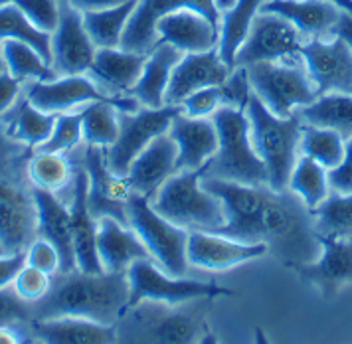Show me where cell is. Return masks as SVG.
<instances>
[{
	"label": "cell",
	"mask_w": 352,
	"mask_h": 344,
	"mask_svg": "<svg viewBox=\"0 0 352 344\" xmlns=\"http://www.w3.org/2000/svg\"><path fill=\"white\" fill-rule=\"evenodd\" d=\"M200 184L226 204L228 222L218 234L245 244H265L270 253L293 269L313 264L320 255L313 210L293 190L277 192L204 176Z\"/></svg>",
	"instance_id": "6da1fadb"
},
{
	"label": "cell",
	"mask_w": 352,
	"mask_h": 344,
	"mask_svg": "<svg viewBox=\"0 0 352 344\" xmlns=\"http://www.w3.org/2000/svg\"><path fill=\"white\" fill-rule=\"evenodd\" d=\"M131 283L127 271L56 273L48 295L34 303V319L81 316L101 325H117L129 307Z\"/></svg>",
	"instance_id": "7a4b0ae2"
},
{
	"label": "cell",
	"mask_w": 352,
	"mask_h": 344,
	"mask_svg": "<svg viewBox=\"0 0 352 344\" xmlns=\"http://www.w3.org/2000/svg\"><path fill=\"white\" fill-rule=\"evenodd\" d=\"M212 119L220 144L216 155L204 164L202 176L248 186H270L267 166L254 149L245 109L222 105Z\"/></svg>",
	"instance_id": "3957f363"
},
{
	"label": "cell",
	"mask_w": 352,
	"mask_h": 344,
	"mask_svg": "<svg viewBox=\"0 0 352 344\" xmlns=\"http://www.w3.org/2000/svg\"><path fill=\"white\" fill-rule=\"evenodd\" d=\"M245 115L252 127V142L270 174V188L287 190L293 169L297 164V151L301 149L303 119L299 113L291 117H277L254 92L248 97Z\"/></svg>",
	"instance_id": "277c9868"
},
{
	"label": "cell",
	"mask_w": 352,
	"mask_h": 344,
	"mask_svg": "<svg viewBox=\"0 0 352 344\" xmlns=\"http://www.w3.org/2000/svg\"><path fill=\"white\" fill-rule=\"evenodd\" d=\"M200 180L202 171L175 172L151 198V206L188 232L218 234L228 222V210L224 200L208 192Z\"/></svg>",
	"instance_id": "5b68a950"
},
{
	"label": "cell",
	"mask_w": 352,
	"mask_h": 344,
	"mask_svg": "<svg viewBox=\"0 0 352 344\" xmlns=\"http://www.w3.org/2000/svg\"><path fill=\"white\" fill-rule=\"evenodd\" d=\"M204 330L200 311L148 299L127 307L115 325L117 341L121 343L186 344L200 338Z\"/></svg>",
	"instance_id": "8992f818"
},
{
	"label": "cell",
	"mask_w": 352,
	"mask_h": 344,
	"mask_svg": "<svg viewBox=\"0 0 352 344\" xmlns=\"http://www.w3.org/2000/svg\"><path fill=\"white\" fill-rule=\"evenodd\" d=\"M127 216L129 226L143 239L153 259H157V264L168 275L184 277L188 271L186 248L190 232L160 216L151 206V200L137 192H133L129 198Z\"/></svg>",
	"instance_id": "52a82bcc"
},
{
	"label": "cell",
	"mask_w": 352,
	"mask_h": 344,
	"mask_svg": "<svg viewBox=\"0 0 352 344\" xmlns=\"http://www.w3.org/2000/svg\"><path fill=\"white\" fill-rule=\"evenodd\" d=\"M245 74L252 92L277 117H291L297 107H305L319 97L307 69L295 62L250 63Z\"/></svg>",
	"instance_id": "ba28073f"
},
{
	"label": "cell",
	"mask_w": 352,
	"mask_h": 344,
	"mask_svg": "<svg viewBox=\"0 0 352 344\" xmlns=\"http://www.w3.org/2000/svg\"><path fill=\"white\" fill-rule=\"evenodd\" d=\"M182 111V105H164L159 109L141 107L137 113L119 111V137L111 147H107L109 169L117 176L127 178L135 158L143 153L153 139H157L162 133H168L170 123Z\"/></svg>",
	"instance_id": "9c48e42d"
},
{
	"label": "cell",
	"mask_w": 352,
	"mask_h": 344,
	"mask_svg": "<svg viewBox=\"0 0 352 344\" xmlns=\"http://www.w3.org/2000/svg\"><path fill=\"white\" fill-rule=\"evenodd\" d=\"M131 283L129 307L139 301H164L170 305H184L200 299H214L234 295V291L214 283L192 281L182 277H166L151 259H137L127 269Z\"/></svg>",
	"instance_id": "30bf717a"
},
{
	"label": "cell",
	"mask_w": 352,
	"mask_h": 344,
	"mask_svg": "<svg viewBox=\"0 0 352 344\" xmlns=\"http://www.w3.org/2000/svg\"><path fill=\"white\" fill-rule=\"evenodd\" d=\"M26 99L34 107L54 115L69 113L94 101H111L123 113H137L143 107L137 97H113L103 94L96 81L85 76H60L52 81H34L26 92Z\"/></svg>",
	"instance_id": "8fae6325"
},
{
	"label": "cell",
	"mask_w": 352,
	"mask_h": 344,
	"mask_svg": "<svg viewBox=\"0 0 352 344\" xmlns=\"http://www.w3.org/2000/svg\"><path fill=\"white\" fill-rule=\"evenodd\" d=\"M303 34L287 18L273 12H257L250 34L236 56V67L256 62H283L295 60L301 54Z\"/></svg>",
	"instance_id": "7c38bea8"
},
{
	"label": "cell",
	"mask_w": 352,
	"mask_h": 344,
	"mask_svg": "<svg viewBox=\"0 0 352 344\" xmlns=\"http://www.w3.org/2000/svg\"><path fill=\"white\" fill-rule=\"evenodd\" d=\"M184 8L204 14L220 28V10L216 0H139L125 26L121 47L135 54H148L159 44L157 24L160 18Z\"/></svg>",
	"instance_id": "4fadbf2b"
},
{
	"label": "cell",
	"mask_w": 352,
	"mask_h": 344,
	"mask_svg": "<svg viewBox=\"0 0 352 344\" xmlns=\"http://www.w3.org/2000/svg\"><path fill=\"white\" fill-rule=\"evenodd\" d=\"M83 166L89 176L87 202L94 218H115L123 226H129L127 204L133 190L125 176H117L107 164V149L87 144L83 155ZM131 228V226H129Z\"/></svg>",
	"instance_id": "5bb4252c"
},
{
	"label": "cell",
	"mask_w": 352,
	"mask_h": 344,
	"mask_svg": "<svg viewBox=\"0 0 352 344\" xmlns=\"http://www.w3.org/2000/svg\"><path fill=\"white\" fill-rule=\"evenodd\" d=\"M97 46L83 26V14L62 0L60 24L52 34V67L58 76H83L89 72Z\"/></svg>",
	"instance_id": "9a60e30c"
},
{
	"label": "cell",
	"mask_w": 352,
	"mask_h": 344,
	"mask_svg": "<svg viewBox=\"0 0 352 344\" xmlns=\"http://www.w3.org/2000/svg\"><path fill=\"white\" fill-rule=\"evenodd\" d=\"M299 56L319 95L352 87V50L342 38L335 36L331 42L313 38L301 46Z\"/></svg>",
	"instance_id": "2e32d148"
},
{
	"label": "cell",
	"mask_w": 352,
	"mask_h": 344,
	"mask_svg": "<svg viewBox=\"0 0 352 344\" xmlns=\"http://www.w3.org/2000/svg\"><path fill=\"white\" fill-rule=\"evenodd\" d=\"M38 237V206L32 192L0 180V244L6 253H20Z\"/></svg>",
	"instance_id": "e0dca14e"
},
{
	"label": "cell",
	"mask_w": 352,
	"mask_h": 344,
	"mask_svg": "<svg viewBox=\"0 0 352 344\" xmlns=\"http://www.w3.org/2000/svg\"><path fill=\"white\" fill-rule=\"evenodd\" d=\"M188 264L206 271H224L270 253L265 244H245L214 232L188 234Z\"/></svg>",
	"instance_id": "ac0fdd59"
},
{
	"label": "cell",
	"mask_w": 352,
	"mask_h": 344,
	"mask_svg": "<svg viewBox=\"0 0 352 344\" xmlns=\"http://www.w3.org/2000/svg\"><path fill=\"white\" fill-rule=\"evenodd\" d=\"M232 72L234 69L220 58L218 47L200 54H184V58L173 69L164 101L166 105H180L188 95L202 87L226 83Z\"/></svg>",
	"instance_id": "d6986e66"
},
{
	"label": "cell",
	"mask_w": 352,
	"mask_h": 344,
	"mask_svg": "<svg viewBox=\"0 0 352 344\" xmlns=\"http://www.w3.org/2000/svg\"><path fill=\"white\" fill-rule=\"evenodd\" d=\"M319 239L320 255L313 264L297 267V273L324 297H335L344 285L352 283V237L319 235Z\"/></svg>",
	"instance_id": "ffe728a7"
},
{
	"label": "cell",
	"mask_w": 352,
	"mask_h": 344,
	"mask_svg": "<svg viewBox=\"0 0 352 344\" xmlns=\"http://www.w3.org/2000/svg\"><path fill=\"white\" fill-rule=\"evenodd\" d=\"M89 176L85 166L76 169L72 182V234H74V250L78 269L85 273H103L99 253H97V219L94 218L89 202Z\"/></svg>",
	"instance_id": "44dd1931"
},
{
	"label": "cell",
	"mask_w": 352,
	"mask_h": 344,
	"mask_svg": "<svg viewBox=\"0 0 352 344\" xmlns=\"http://www.w3.org/2000/svg\"><path fill=\"white\" fill-rule=\"evenodd\" d=\"M168 135L178 144L176 172L202 171L204 164L216 155L220 144L214 119L190 117L184 111L178 113L170 123Z\"/></svg>",
	"instance_id": "7402d4cb"
},
{
	"label": "cell",
	"mask_w": 352,
	"mask_h": 344,
	"mask_svg": "<svg viewBox=\"0 0 352 344\" xmlns=\"http://www.w3.org/2000/svg\"><path fill=\"white\" fill-rule=\"evenodd\" d=\"M176 160L178 144L168 133H162L148 142V147L131 164L127 174L131 190L151 200L176 172Z\"/></svg>",
	"instance_id": "603a6c76"
},
{
	"label": "cell",
	"mask_w": 352,
	"mask_h": 344,
	"mask_svg": "<svg viewBox=\"0 0 352 344\" xmlns=\"http://www.w3.org/2000/svg\"><path fill=\"white\" fill-rule=\"evenodd\" d=\"M34 200L38 206V235L46 237L56 246L62 257V271L72 273L78 269L76 250H74V234H72V212L65 204L44 188H32Z\"/></svg>",
	"instance_id": "cb8c5ba5"
},
{
	"label": "cell",
	"mask_w": 352,
	"mask_h": 344,
	"mask_svg": "<svg viewBox=\"0 0 352 344\" xmlns=\"http://www.w3.org/2000/svg\"><path fill=\"white\" fill-rule=\"evenodd\" d=\"M159 42H168L184 54H200L218 47L220 28L196 10H176L157 24Z\"/></svg>",
	"instance_id": "d4e9b609"
},
{
	"label": "cell",
	"mask_w": 352,
	"mask_h": 344,
	"mask_svg": "<svg viewBox=\"0 0 352 344\" xmlns=\"http://www.w3.org/2000/svg\"><path fill=\"white\" fill-rule=\"evenodd\" d=\"M97 253L105 271H127L137 259H153L139 234L115 218L97 219Z\"/></svg>",
	"instance_id": "484cf974"
},
{
	"label": "cell",
	"mask_w": 352,
	"mask_h": 344,
	"mask_svg": "<svg viewBox=\"0 0 352 344\" xmlns=\"http://www.w3.org/2000/svg\"><path fill=\"white\" fill-rule=\"evenodd\" d=\"M259 12H273L283 16L309 38H322L335 34L340 8L331 0H267Z\"/></svg>",
	"instance_id": "4316f807"
},
{
	"label": "cell",
	"mask_w": 352,
	"mask_h": 344,
	"mask_svg": "<svg viewBox=\"0 0 352 344\" xmlns=\"http://www.w3.org/2000/svg\"><path fill=\"white\" fill-rule=\"evenodd\" d=\"M32 334L48 344H107L117 341L113 325H101L81 316L34 319Z\"/></svg>",
	"instance_id": "83f0119b"
},
{
	"label": "cell",
	"mask_w": 352,
	"mask_h": 344,
	"mask_svg": "<svg viewBox=\"0 0 352 344\" xmlns=\"http://www.w3.org/2000/svg\"><path fill=\"white\" fill-rule=\"evenodd\" d=\"M148 54H135L123 47H97L89 74L97 85L117 92H133L146 63Z\"/></svg>",
	"instance_id": "f1b7e54d"
},
{
	"label": "cell",
	"mask_w": 352,
	"mask_h": 344,
	"mask_svg": "<svg viewBox=\"0 0 352 344\" xmlns=\"http://www.w3.org/2000/svg\"><path fill=\"white\" fill-rule=\"evenodd\" d=\"M182 58H184V52H180L168 42H159L146 56L141 79L131 92L133 97H137L143 107H151V109L164 107L166 105L164 94L173 76V69Z\"/></svg>",
	"instance_id": "f546056e"
},
{
	"label": "cell",
	"mask_w": 352,
	"mask_h": 344,
	"mask_svg": "<svg viewBox=\"0 0 352 344\" xmlns=\"http://www.w3.org/2000/svg\"><path fill=\"white\" fill-rule=\"evenodd\" d=\"M303 123L322 129H333L344 141L352 137V94L331 92L319 95L313 103L297 111Z\"/></svg>",
	"instance_id": "4dcf8cb0"
},
{
	"label": "cell",
	"mask_w": 352,
	"mask_h": 344,
	"mask_svg": "<svg viewBox=\"0 0 352 344\" xmlns=\"http://www.w3.org/2000/svg\"><path fill=\"white\" fill-rule=\"evenodd\" d=\"M265 0H236L232 8L224 10L220 22V38H218V54L226 65L236 69V56L241 44L245 42L252 22L259 12Z\"/></svg>",
	"instance_id": "1f68e13d"
},
{
	"label": "cell",
	"mask_w": 352,
	"mask_h": 344,
	"mask_svg": "<svg viewBox=\"0 0 352 344\" xmlns=\"http://www.w3.org/2000/svg\"><path fill=\"white\" fill-rule=\"evenodd\" d=\"M139 0H129L121 6L81 12L83 26L97 47H121V38Z\"/></svg>",
	"instance_id": "d6a6232c"
},
{
	"label": "cell",
	"mask_w": 352,
	"mask_h": 344,
	"mask_svg": "<svg viewBox=\"0 0 352 344\" xmlns=\"http://www.w3.org/2000/svg\"><path fill=\"white\" fill-rule=\"evenodd\" d=\"M58 115L46 113V111L34 107L28 99H24L14 111V115L10 117L6 133L14 139L22 142L26 147H40L48 141L50 135L54 133Z\"/></svg>",
	"instance_id": "836d02e7"
},
{
	"label": "cell",
	"mask_w": 352,
	"mask_h": 344,
	"mask_svg": "<svg viewBox=\"0 0 352 344\" xmlns=\"http://www.w3.org/2000/svg\"><path fill=\"white\" fill-rule=\"evenodd\" d=\"M18 40L32 46L52 65V34L38 30L14 2L0 6V42Z\"/></svg>",
	"instance_id": "e575fe53"
},
{
	"label": "cell",
	"mask_w": 352,
	"mask_h": 344,
	"mask_svg": "<svg viewBox=\"0 0 352 344\" xmlns=\"http://www.w3.org/2000/svg\"><path fill=\"white\" fill-rule=\"evenodd\" d=\"M0 52L6 62V69L16 79H34V81H52L60 78L54 67L34 50L32 46L18 40H2Z\"/></svg>",
	"instance_id": "d590c367"
},
{
	"label": "cell",
	"mask_w": 352,
	"mask_h": 344,
	"mask_svg": "<svg viewBox=\"0 0 352 344\" xmlns=\"http://www.w3.org/2000/svg\"><path fill=\"white\" fill-rule=\"evenodd\" d=\"M329 171L311 157L297 158L293 169L289 190H293L309 210H315L329 196Z\"/></svg>",
	"instance_id": "8d00e7d4"
},
{
	"label": "cell",
	"mask_w": 352,
	"mask_h": 344,
	"mask_svg": "<svg viewBox=\"0 0 352 344\" xmlns=\"http://www.w3.org/2000/svg\"><path fill=\"white\" fill-rule=\"evenodd\" d=\"M83 141L97 147H111L119 137V109L111 101H94L81 107Z\"/></svg>",
	"instance_id": "74e56055"
},
{
	"label": "cell",
	"mask_w": 352,
	"mask_h": 344,
	"mask_svg": "<svg viewBox=\"0 0 352 344\" xmlns=\"http://www.w3.org/2000/svg\"><path fill=\"white\" fill-rule=\"evenodd\" d=\"M76 171L64 153H46L36 151V155L28 162V176L34 186L44 188L50 192H60L74 182Z\"/></svg>",
	"instance_id": "f35d334b"
},
{
	"label": "cell",
	"mask_w": 352,
	"mask_h": 344,
	"mask_svg": "<svg viewBox=\"0 0 352 344\" xmlns=\"http://www.w3.org/2000/svg\"><path fill=\"white\" fill-rule=\"evenodd\" d=\"M313 216L319 235L352 237V192L327 196V200L313 210Z\"/></svg>",
	"instance_id": "ab89813d"
},
{
	"label": "cell",
	"mask_w": 352,
	"mask_h": 344,
	"mask_svg": "<svg viewBox=\"0 0 352 344\" xmlns=\"http://www.w3.org/2000/svg\"><path fill=\"white\" fill-rule=\"evenodd\" d=\"M344 144L346 141L333 129L307 125L301 135V151L305 157L317 160L327 171L340 164L344 157Z\"/></svg>",
	"instance_id": "60d3db41"
},
{
	"label": "cell",
	"mask_w": 352,
	"mask_h": 344,
	"mask_svg": "<svg viewBox=\"0 0 352 344\" xmlns=\"http://www.w3.org/2000/svg\"><path fill=\"white\" fill-rule=\"evenodd\" d=\"M83 141V127H81V111L78 113H60L56 119L54 133L44 144L36 147V151L46 153H67Z\"/></svg>",
	"instance_id": "b9f144b4"
},
{
	"label": "cell",
	"mask_w": 352,
	"mask_h": 344,
	"mask_svg": "<svg viewBox=\"0 0 352 344\" xmlns=\"http://www.w3.org/2000/svg\"><path fill=\"white\" fill-rule=\"evenodd\" d=\"M38 30L54 34L60 24L62 0H12Z\"/></svg>",
	"instance_id": "7bdbcfd3"
},
{
	"label": "cell",
	"mask_w": 352,
	"mask_h": 344,
	"mask_svg": "<svg viewBox=\"0 0 352 344\" xmlns=\"http://www.w3.org/2000/svg\"><path fill=\"white\" fill-rule=\"evenodd\" d=\"M12 287L16 289V293L20 297L34 305V303H38L40 299H44L48 295L50 287H52V275H48L46 271H42L38 267H32L26 264L24 269L18 273Z\"/></svg>",
	"instance_id": "ee69618b"
},
{
	"label": "cell",
	"mask_w": 352,
	"mask_h": 344,
	"mask_svg": "<svg viewBox=\"0 0 352 344\" xmlns=\"http://www.w3.org/2000/svg\"><path fill=\"white\" fill-rule=\"evenodd\" d=\"M34 305L24 301L16 293L14 287L0 289V327L6 325H20V323H32Z\"/></svg>",
	"instance_id": "f6af8a7d"
},
{
	"label": "cell",
	"mask_w": 352,
	"mask_h": 344,
	"mask_svg": "<svg viewBox=\"0 0 352 344\" xmlns=\"http://www.w3.org/2000/svg\"><path fill=\"white\" fill-rule=\"evenodd\" d=\"M224 85V83H222ZM222 85H210L190 94L180 105L190 117H210L224 105V89Z\"/></svg>",
	"instance_id": "bcb514c9"
},
{
	"label": "cell",
	"mask_w": 352,
	"mask_h": 344,
	"mask_svg": "<svg viewBox=\"0 0 352 344\" xmlns=\"http://www.w3.org/2000/svg\"><path fill=\"white\" fill-rule=\"evenodd\" d=\"M26 259L28 266L38 267L42 271H46L48 275H56L62 271V257L60 251L56 250V246L48 241L46 237H36L30 248L26 250Z\"/></svg>",
	"instance_id": "7dc6e473"
},
{
	"label": "cell",
	"mask_w": 352,
	"mask_h": 344,
	"mask_svg": "<svg viewBox=\"0 0 352 344\" xmlns=\"http://www.w3.org/2000/svg\"><path fill=\"white\" fill-rule=\"evenodd\" d=\"M329 184L335 192H340V194L352 192V137L346 139L344 157L340 160V164L329 171Z\"/></svg>",
	"instance_id": "c3c4849f"
},
{
	"label": "cell",
	"mask_w": 352,
	"mask_h": 344,
	"mask_svg": "<svg viewBox=\"0 0 352 344\" xmlns=\"http://www.w3.org/2000/svg\"><path fill=\"white\" fill-rule=\"evenodd\" d=\"M26 264H28L26 251H20V253H2L0 255V289L10 287Z\"/></svg>",
	"instance_id": "681fc988"
},
{
	"label": "cell",
	"mask_w": 352,
	"mask_h": 344,
	"mask_svg": "<svg viewBox=\"0 0 352 344\" xmlns=\"http://www.w3.org/2000/svg\"><path fill=\"white\" fill-rule=\"evenodd\" d=\"M22 89V79L10 76V72H0V117L16 105L18 95Z\"/></svg>",
	"instance_id": "f907efd6"
},
{
	"label": "cell",
	"mask_w": 352,
	"mask_h": 344,
	"mask_svg": "<svg viewBox=\"0 0 352 344\" xmlns=\"http://www.w3.org/2000/svg\"><path fill=\"white\" fill-rule=\"evenodd\" d=\"M24 147H26V144L14 141V139L6 133V125L0 123V162H4V160H8V158L20 155Z\"/></svg>",
	"instance_id": "816d5d0a"
},
{
	"label": "cell",
	"mask_w": 352,
	"mask_h": 344,
	"mask_svg": "<svg viewBox=\"0 0 352 344\" xmlns=\"http://www.w3.org/2000/svg\"><path fill=\"white\" fill-rule=\"evenodd\" d=\"M67 2L80 12H91V10H105V8L121 6L129 0H67Z\"/></svg>",
	"instance_id": "f5cc1de1"
},
{
	"label": "cell",
	"mask_w": 352,
	"mask_h": 344,
	"mask_svg": "<svg viewBox=\"0 0 352 344\" xmlns=\"http://www.w3.org/2000/svg\"><path fill=\"white\" fill-rule=\"evenodd\" d=\"M335 36H338V38H342L346 44H349V47L352 50V14L351 12H340V18H338V24H336L335 28Z\"/></svg>",
	"instance_id": "db71d44e"
},
{
	"label": "cell",
	"mask_w": 352,
	"mask_h": 344,
	"mask_svg": "<svg viewBox=\"0 0 352 344\" xmlns=\"http://www.w3.org/2000/svg\"><path fill=\"white\" fill-rule=\"evenodd\" d=\"M14 325H6V327H0V344H18L24 343V336L12 329Z\"/></svg>",
	"instance_id": "11a10c76"
},
{
	"label": "cell",
	"mask_w": 352,
	"mask_h": 344,
	"mask_svg": "<svg viewBox=\"0 0 352 344\" xmlns=\"http://www.w3.org/2000/svg\"><path fill=\"white\" fill-rule=\"evenodd\" d=\"M331 2H335L340 10H344V12H351L352 14V0H331Z\"/></svg>",
	"instance_id": "9f6ffc18"
},
{
	"label": "cell",
	"mask_w": 352,
	"mask_h": 344,
	"mask_svg": "<svg viewBox=\"0 0 352 344\" xmlns=\"http://www.w3.org/2000/svg\"><path fill=\"white\" fill-rule=\"evenodd\" d=\"M236 4V0H216V6H218V10L220 12H224L228 8H232Z\"/></svg>",
	"instance_id": "6f0895ef"
},
{
	"label": "cell",
	"mask_w": 352,
	"mask_h": 344,
	"mask_svg": "<svg viewBox=\"0 0 352 344\" xmlns=\"http://www.w3.org/2000/svg\"><path fill=\"white\" fill-rule=\"evenodd\" d=\"M0 72H6V62L2 58V52H0Z\"/></svg>",
	"instance_id": "680465c9"
},
{
	"label": "cell",
	"mask_w": 352,
	"mask_h": 344,
	"mask_svg": "<svg viewBox=\"0 0 352 344\" xmlns=\"http://www.w3.org/2000/svg\"><path fill=\"white\" fill-rule=\"evenodd\" d=\"M12 0H0V6H6V4H10Z\"/></svg>",
	"instance_id": "91938a15"
},
{
	"label": "cell",
	"mask_w": 352,
	"mask_h": 344,
	"mask_svg": "<svg viewBox=\"0 0 352 344\" xmlns=\"http://www.w3.org/2000/svg\"><path fill=\"white\" fill-rule=\"evenodd\" d=\"M2 253H6V251H4V248H2V244H0V255H2Z\"/></svg>",
	"instance_id": "94428289"
},
{
	"label": "cell",
	"mask_w": 352,
	"mask_h": 344,
	"mask_svg": "<svg viewBox=\"0 0 352 344\" xmlns=\"http://www.w3.org/2000/svg\"><path fill=\"white\" fill-rule=\"evenodd\" d=\"M349 94H352V87H351V89H349Z\"/></svg>",
	"instance_id": "6125c7cd"
}]
</instances>
